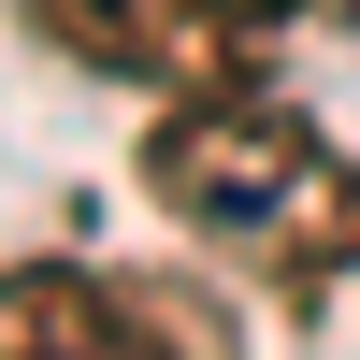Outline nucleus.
Instances as JSON below:
<instances>
[{"mask_svg":"<svg viewBox=\"0 0 360 360\" xmlns=\"http://www.w3.org/2000/svg\"><path fill=\"white\" fill-rule=\"evenodd\" d=\"M144 202L173 231H202L217 259H245L259 288L317 303L332 274H360V159L317 115H288L274 86H202L159 101L144 130Z\"/></svg>","mask_w":360,"mask_h":360,"instance_id":"obj_1","label":"nucleus"},{"mask_svg":"<svg viewBox=\"0 0 360 360\" xmlns=\"http://www.w3.org/2000/svg\"><path fill=\"white\" fill-rule=\"evenodd\" d=\"M72 72L159 86V101H202V86H259V44L231 0H15Z\"/></svg>","mask_w":360,"mask_h":360,"instance_id":"obj_2","label":"nucleus"},{"mask_svg":"<svg viewBox=\"0 0 360 360\" xmlns=\"http://www.w3.org/2000/svg\"><path fill=\"white\" fill-rule=\"evenodd\" d=\"M0 360H173V332L86 259H15L0 274Z\"/></svg>","mask_w":360,"mask_h":360,"instance_id":"obj_3","label":"nucleus"},{"mask_svg":"<svg viewBox=\"0 0 360 360\" xmlns=\"http://www.w3.org/2000/svg\"><path fill=\"white\" fill-rule=\"evenodd\" d=\"M231 15H245V29H274V15H317V0H231Z\"/></svg>","mask_w":360,"mask_h":360,"instance_id":"obj_4","label":"nucleus"},{"mask_svg":"<svg viewBox=\"0 0 360 360\" xmlns=\"http://www.w3.org/2000/svg\"><path fill=\"white\" fill-rule=\"evenodd\" d=\"M346 15H360V0H346Z\"/></svg>","mask_w":360,"mask_h":360,"instance_id":"obj_5","label":"nucleus"}]
</instances>
